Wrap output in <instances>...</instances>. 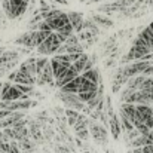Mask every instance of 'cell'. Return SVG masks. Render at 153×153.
Segmentation results:
<instances>
[{"label":"cell","mask_w":153,"mask_h":153,"mask_svg":"<svg viewBox=\"0 0 153 153\" xmlns=\"http://www.w3.org/2000/svg\"><path fill=\"white\" fill-rule=\"evenodd\" d=\"M30 0H1V9L7 19L21 18L28 9Z\"/></svg>","instance_id":"1"},{"label":"cell","mask_w":153,"mask_h":153,"mask_svg":"<svg viewBox=\"0 0 153 153\" xmlns=\"http://www.w3.org/2000/svg\"><path fill=\"white\" fill-rule=\"evenodd\" d=\"M138 123H144L146 126H149L150 129L153 128V110L152 105H146V104H135V117L132 120L134 128Z\"/></svg>","instance_id":"2"},{"label":"cell","mask_w":153,"mask_h":153,"mask_svg":"<svg viewBox=\"0 0 153 153\" xmlns=\"http://www.w3.org/2000/svg\"><path fill=\"white\" fill-rule=\"evenodd\" d=\"M55 98H58L59 101L62 102V105L65 108H73V110H77V111H83L86 104L83 101H80V98L77 97V94H70V92H62V91H58L55 94Z\"/></svg>","instance_id":"3"},{"label":"cell","mask_w":153,"mask_h":153,"mask_svg":"<svg viewBox=\"0 0 153 153\" xmlns=\"http://www.w3.org/2000/svg\"><path fill=\"white\" fill-rule=\"evenodd\" d=\"M88 128H89V134H91L92 140H94L97 144L107 146V143H108V132H107V129H105V125H102L100 122L91 119Z\"/></svg>","instance_id":"4"},{"label":"cell","mask_w":153,"mask_h":153,"mask_svg":"<svg viewBox=\"0 0 153 153\" xmlns=\"http://www.w3.org/2000/svg\"><path fill=\"white\" fill-rule=\"evenodd\" d=\"M62 43L59 42V39L56 37V34L52 31L51 34L36 48V51L39 55H42V56H49V55H55L56 51H58V48L61 46Z\"/></svg>","instance_id":"5"},{"label":"cell","mask_w":153,"mask_h":153,"mask_svg":"<svg viewBox=\"0 0 153 153\" xmlns=\"http://www.w3.org/2000/svg\"><path fill=\"white\" fill-rule=\"evenodd\" d=\"M28 97L19 92V89L12 82H4L0 94V101H15V100H27Z\"/></svg>","instance_id":"6"},{"label":"cell","mask_w":153,"mask_h":153,"mask_svg":"<svg viewBox=\"0 0 153 153\" xmlns=\"http://www.w3.org/2000/svg\"><path fill=\"white\" fill-rule=\"evenodd\" d=\"M53 80H55V79H53L51 62L48 61L46 65L43 67V70L39 71V73L36 74V85H39V86H45V85H52V86H55V85H53Z\"/></svg>","instance_id":"7"},{"label":"cell","mask_w":153,"mask_h":153,"mask_svg":"<svg viewBox=\"0 0 153 153\" xmlns=\"http://www.w3.org/2000/svg\"><path fill=\"white\" fill-rule=\"evenodd\" d=\"M76 76H79V73L76 71V68H74L73 65H70L59 77H56V79L53 80V85H55L56 88H62L64 85H67L68 82H71Z\"/></svg>","instance_id":"8"},{"label":"cell","mask_w":153,"mask_h":153,"mask_svg":"<svg viewBox=\"0 0 153 153\" xmlns=\"http://www.w3.org/2000/svg\"><path fill=\"white\" fill-rule=\"evenodd\" d=\"M15 45L21 46V48H28V49H36L34 48V42H33V31L31 30H27L25 33L19 34L15 40H13Z\"/></svg>","instance_id":"9"},{"label":"cell","mask_w":153,"mask_h":153,"mask_svg":"<svg viewBox=\"0 0 153 153\" xmlns=\"http://www.w3.org/2000/svg\"><path fill=\"white\" fill-rule=\"evenodd\" d=\"M67 16H68V21L74 30V33H80L83 30V15L80 12H74V10H70L67 12Z\"/></svg>","instance_id":"10"},{"label":"cell","mask_w":153,"mask_h":153,"mask_svg":"<svg viewBox=\"0 0 153 153\" xmlns=\"http://www.w3.org/2000/svg\"><path fill=\"white\" fill-rule=\"evenodd\" d=\"M91 18L95 21V24L98 27H101L104 30H108V28L114 27V21L111 18H108L107 15H104V13H94V15H91Z\"/></svg>","instance_id":"11"},{"label":"cell","mask_w":153,"mask_h":153,"mask_svg":"<svg viewBox=\"0 0 153 153\" xmlns=\"http://www.w3.org/2000/svg\"><path fill=\"white\" fill-rule=\"evenodd\" d=\"M18 70H21V71H24L30 76H36V56H30L25 61L19 62Z\"/></svg>","instance_id":"12"},{"label":"cell","mask_w":153,"mask_h":153,"mask_svg":"<svg viewBox=\"0 0 153 153\" xmlns=\"http://www.w3.org/2000/svg\"><path fill=\"white\" fill-rule=\"evenodd\" d=\"M49 62H51V67H52V73H53V79H56V77H59L71 64H67V62H62V61H58V59H55L53 56H52L51 59H49Z\"/></svg>","instance_id":"13"},{"label":"cell","mask_w":153,"mask_h":153,"mask_svg":"<svg viewBox=\"0 0 153 153\" xmlns=\"http://www.w3.org/2000/svg\"><path fill=\"white\" fill-rule=\"evenodd\" d=\"M107 126L110 128V132H111L113 138L119 140V137L122 134V128H120V122H119V116L117 114L113 116V117H108V125Z\"/></svg>","instance_id":"14"},{"label":"cell","mask_w":153,"mask_h":153,"mask_svg":"<svg viewBox=\"0 0 153 153\" xmlns=\"http://www.w3.org/2000/svg\"><path fill=\"white\" fill-rule=\"evenodd\" d=\"M19 58H21V53L16 49H4L3 53L0 55V64H6L10 61H19Z\"/></svg>","instance_id":"15"},{"label":"cell","mask_w":153,"mask_h":153,"mask_svg":"<svg viewBox=\"0 0 153 153\" xmlns=\"http://www.w3.org/2000/svg\"><path fill=\"white\" fill-rule=\"evenodd\" d=\"M80 80H82V76H76L71 82H68L67 85H64L62 88H59V91L62 92H70V94H77L79 92V88H80Z\"/></svg>","instance_id":"16"},{"label":"cell","mask_w":153,"mask_h":153,"mask_svg":"<svg viewBox=\"0 0 153 153\" xmlns=\"http://www.w3.org/2000/svg\"><path fill=\"white\" fill-rule=\"evenodd\" d=\"M119 114H123L125 117H128V119L132 122L134 117H135V104L122 102V104H120V108H119Z\"/></svg>","instance_id":"17"},{"label":"cell","mask_w":153,"mask_h":153,"mask_svg":"<svg viewBox=\"0 0 153 153\" xmlns=\"http://www.w3.org/2000/svg\"><path fill=\"white\" fill-rule=\"evenodd\" d=\"M144 79H146V76H144V74H137V76H132V77H129V79L126 80L125 86H126V88H129V89L138 91V89L141 88V85H143Z\"/></svg>","instance_id":"18"},{"label":"cell","mask_w":153,"mask_h":153,"mask_svg":"<svg viewBox=\"0 0 153 153\" xmlns=\"http://www.w3.org/2000/svg\"><path fill=\"white\" fill-rule=\"evenodd\" d=\"M18 146L21 149V152H30V153H34L37 150V144L30 138V137H25L22 140L18 141Z\"/></svg>","instance_id":"19"},{"label":"cell","mask_w":153,"mask_h":153,"mask_svg":"<svg viewBox=\"0 0 153 153\" xmlns=\"http://www.w3.org/2000/svg\"><path fill=\"white\" fill-rule=\"evenodd\" d=\"M82 76H83V77H86L88 80H91V82H92V83H95V85H100V83H101V73H100V70H98L97 67H92L91 70L83 71V73H82Z\"/></svg>","instance_id":"20"},{"label":"cell","mask_w":153,"mask_h":153,"mask_svg":"<svg viewBox=\"0 0 153 153\" xmlns=\"http://www.w3.org/2000/svg\"><path fill=\"white\" fill-rule=\"evenodd\" d=\"M83 30H88V31H91V33L95 34V36H100L102 28L95 24V21H94L92 18H85V19H83Z\"/></svg>","instance_id":"21"},{"label":"cell","mask_w":153,"mask_h":153,"mask_svg":"<svg viewBox=\"0 0 153 153\" xmlns=\"http://www.w3.org/2000/svg\"><path fill=\"white\" fill-rule=\"evenodd\" d=\"M88 59H89V55H88L86 52H82L80 56H79L71 65L76 68V71H77L79 74H82V73H83V68H85V65H86V62H88Z\"/></svg>","instance_id":"22"},{"label":"cell","mask_w":153,"mask_h":153,"mask_svg":"<svg viewBox=\"0 0 153 153\" xmlns=\"http://www.w3.org/2000/svg\"><path fill=\"white\" fill-rule=\"evenodd\" d=\"M82 111H77V110H73V108H65V119H67V125L68 126H74V123L79 120V116H80Z\"/></svg>","instance_id":"23"},{"label":"cell","mask_w":153,"mask_h":153,"mask_svg":"<svg viewBox=\"0 0 153 153\" xmlns=\"http://www.w3.org/2000/svg\"><path fill=\"white\" fill-rule=\"evenodd\" d=\"M146 144H150L149 140H147V137L144 134H140L138 137H135L134 140H131L126 146L131 147V149H135V147H141V146H146Z\"/></svg>","instance_id":"24"},{"label":"cell","mask_w":153,"mask_h":153,"mask_svg":"<svg viewBox=\"0 0 153 153\" xmlns=\"http://www.w3.org/2000/svg\"><path fill=\"white\" fill-rule=\"evenodd\" d=\"M98 91V89H97ZM97 91H86V92H79L77 94V97L80 98V101H83L85 104L89 101L91 98H94L95 97V94H97Z\"/></svg>","instance_id":"25"},{"label":"cell","mask_w":153,"mask_h":153,"mask_svg":"<svg viewBox=\"0 0 153 153\" xmlns=\"http://www.w3.org/2000/svg\"><path fill=\"white\" fill-rule=\"evenodd\" d=\"M37 30H40V31H49V33L52 31V28L49 27V24H48L45 19H42V21L39 22V27H37Z\"/></svg>","instance_id":"26"},{"label":"cell","mask_w":153,"mask_h":153,"mask_svg":"<svg viewBox=\"0 0 153 153\" xmlns=\"http://www.w3.org/2000/svg\"><path fill=\"white\" fill-rule=\"evenodd\" d=\"M10 113H12L10 110H7V108H1V110H0V120L4 119V117H7Z\"/></svg>","instance_id":"27"},{"label":"cell","mask_w":153,"mask_h":153,"mask_svg":"<svg viewBox=\"0 0 153 153\" xmlns=\"http://www.w3.org/2000/svg\"><path fill=\"white\" fill-rule=\"evenodd\" d=\"M7 74H9V71H7L3 65H0V77H6Z\"/></svg>","instance_id":"28"},{"label":"cell","mask_w":153,"mask_h":153,"mask_svg":"<svg viewBox=\"0 0 153 153\" xmlns=\"http://www.w3.org/2000/svg\"><path fill=\"white\" fill-rule=\"evenodd\" d=\"M56 3H61V4H67V0H53Z\"/></svg>","instance_id":"29"},{"label":"cell","mask_w":153,"mask_h":153,"mask_svg":"<svg viewBox=\"0 0 153 153\" xmlns=\"http://www.w3.org/2000/svg\"><path fill=\"white\" fill-rule=\"evenodd\" d=\"M1 88H3V82H0V94H1Z\"/></svg>","instance_id":"30"}]
</instances>
